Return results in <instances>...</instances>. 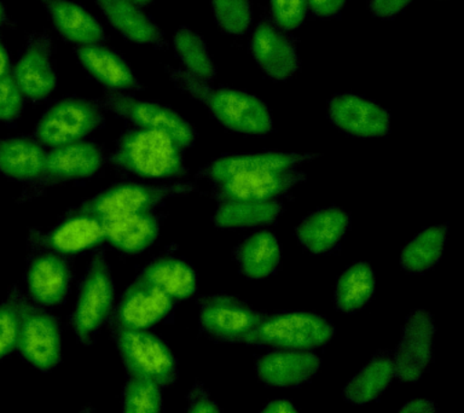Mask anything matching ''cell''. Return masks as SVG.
I'll return each mask as SVG.
<instances>
[{"mask_svg":"<svg viewBox=\"0 0 464 413\" xmlns=\"http://www.w3.org/2000/svg\"><path fill=\"white\" fill-rule=\"evenodd\" d=\"M181 149L166 133L138 129L123 134L111 161L136 176L165 179L184 173Z\"/></svg>","mask_w":464,"mask_h":413,"instance_id":"6da1fadb","label":"cell"},{"mask_svg":"<svg viewBox=\"0 0 464 413\" xmlns=\"http://www.w3.org/2000/svg\"><path fill=\"white\" fill-rule=\"evenodd\" d=\"M170 75L188 92L205 101L213 115L228 130L246 134L270 132V112L263 101L252 94L230 89L210 90L188 72L170 71Z\"/></svg>","mask_w":464,"mask_h":413,"instance_id":"7a4b0ae2","label":"cell"},{"mask_svg":"<svg viewBox=\"0 0 464 413\" xmlns=\"http://www.w3.org/2000/svg\"><path fill=\"white\" fill-rule=\"evenodd\" d=\"M333 333V326L319 315L293 312L264 318L245 342L267 344L288 351H307L328 342Z\"/></svg>","mask_w":464,"mask_h":413,"instance_id":"3957f363","label":"cell"},{"mask_svg":"<svg viewBox=\"0 0 464 413\" xmlns=\"http://www.w3.org/2000/svg\"><path fill=\"white\" fill-rule=\"evenodd\" d=\"M118 346L126 368L133 377L167 386L177 377L172 351L147 330H118Z\"/></svg>","mask_w":464,"mask_h":413,"instance_id":"277c9868","label":"cell"},{"mask_svg":"<svg viewBox=\"0 0 464 413\" xmlns=\"http://www.w3.org/2000/svg\"><path fill=\"white\" fill-rule=\"evenodd\" d=\"M102 121L103 115L96 104L69 98L58 101L43 115L35 134L40 143L56 148L83 140L100 127Z\"/></svg>","mask_w":464,"mask_h":413,"instance_id":"5b68a950","label":"cell"},{"mask_svg":"<svg viewBox=\"0 0 464 413\" xmlns=\"http://www.w3.org/2000/svg\"><path fill=\"white\" fill-rule=\"evenodd\" d=\"M20 332L17 350L22 357L42 371H49L61 360V330L56 319L27 301L17 300Z\"/></svg>","mask_w":464,"mask_h":413,"instance_id":"8992f818","label":"cell"},{"mask_svg":"<svg viewBox=\"0 0 464 413\" xmlns=\"http://www.w3.org/2000/svg\"><path fill=\"white\" fill-rule=\"evenodd\" d=\"M112 303L114 284L111 268L103 256L94 257L83 279L72 314V326L80 340H89L103 324L111 313Z\"/></svg>","mask_w":464,"mask_h":413,"instance_id":"52a82bcc","label":"cell"},{"mask_svg":"<svg viewBox=\"0 0 464 413\" xmlns=\"http://www.w3.org/2000/svg\"><path fill=\"white\" fill-rule=\"evenodd\" d=\"M185 190L187 187L184 185L162 187L134 183L119 184L83 203L80 210L108 220L129 214L150 212L166 197Z\"/></svg>","mask_w":464,"mask_h":413,"instance_id":"ba28073f","label":"cell"},{"mask_svg":"<svg viewBox=\"0 0 464 413\" xmlns=\"http://www.w3.org/2000/svg\"><path fill=\"white\" fill-rule=\"evenodd\" d=\"M105 104L116 114L133 122L138 129L166 133L181 148L194 143V130L172 109L116 93L107 94Z\"/></svg>","mask_w":464,"mask_h":413,"instance_id":"9c48e42d","label":"cell"},{"mask_svg":"<svg viewBox=\"0 0 464 413\" xmlns=\"http://www.w3.org/2000/svg\"><path fill=\"white\" fill-rule=\"evenodd\" d=\"M304 178L295 168L239 173L218 183L217 196L221 202L274 201Z\"/></svg>","mask_w":464,"mask_h":413,"instance_id":"30bf717a","label":"cell"},{"mask_svg":"<svg viewBox=\"0 0 464 413\" xmlns=\"http://www.w3.org/2000/svg\"><path fill=\"white\" fill-rule=\"evenodd\" d=\"M433 335V319L428 312L420 310L410 314L393 360L399 379L411 382L423 375L430 361Z\"/></svg>","mask_w":464,"mask_h":413,"instance_id":"8fae6325","label":"cell"},{"mask_svg":"<svg viewBox=\"0 0 464 413\" xmlns=\"http://www.w3.org/2000/svg\"><path fill=\"white\" fill-rule=\"evenodd\" d=\"M263 319V315L227 295L208 297L199 311L202 328L218 339L228 341H246Z\"/></svg>","mask_w":464,"mask_h":413,"instance_id":"7c38bea8","label":"cell"},{"mask_svg":"<svg viewBox=\"0 0 464 413\" xmlns=\"http://www.w3.org/2000/svg\"><path fill=\"white\" fill-rule=\"evenodd\" d=\"M173 300L138 278L123 293L116 312L118 330H147L169 315Z\"/></svg>","mask_w":464,"mask_h":413,"instance_id":"4fadbf2b","label":"cell"},{"mask_svg":"<svg viewBox=\"0 0 464 413\" xmlns=\"http://www.w3.org/2000/svg\"><path fill=\"white\" fill-rule=\"evenodd\" d=\"M330 119L344 132L357 137H381L390 130V115L386 110L353 94L333 98Z\"/></svg>","mask_w":464,"mask_h":413,"instance_id":"5bb4252c","label":"cell"},{"mask_svg":"<svg viewBox=\"0 0 464 413\" xmlns=\"http://www.w3.org/2000/svg\"><path fill=\"white\" fill-rule=\"evenodd\" d=\"M51 43L45 33L33 35L27 51L18 61L14 79L24 96L31 100H43L53 92L56 76L50 63Z\"/></svg>","mask_w":464,"mask_h":413,"instance_id":"9a60e30c","label":"cell"},{"mask_svg":"<svg viewBox=\"0 0 464 413\" xmlns=\"http://www.w3.org/2000/svg\"><path fill=\"white\" fill-rule=\"evenodd\" d=\"M252 51L260 67L276 80L288 79L299 65L293 43L268 22H261L254 32Z\"/></svg>","mask_w":464,"mask_h":413,"instance_id":"2e32d148","label":"cell"},{"mask_svg":"<svg viewBox=\"0 0 464 413\" xmlns=\"http://www.w3.org/2000/svg\"><path fill=\"white\" fill-rule=\"evenodd\" d=\"M105 241V221L78 210L47 235L46 245L58 254L85 252Z\"/></svg>","mask_w":464,"mask_h":413,"instance_id":"e0dca14e","label":"cell"},{"mask_svg":"<svg viewBox=\"0 0 464 413\" xmlns=\"http://www.w3.org/2000/svg\"><path fill=\"white\" fill-rule=\"evenodd\" d=\"M321 365L317 355L304 351H283L265 355L257 361V373L265 383L295 387L306 382Z\"/></svg>","mask_w":464,"mask_h":413,"instance_id":"ac0fdd59","label":"cell"},{"mask_svg":"<svg viewBox=\"0 0 464 413\" xmlns=\"http://www.w3.org/2000/svg\"><path fill=\"white\" fill-rule=\"evenodd\" d=\"M103 154L96 144L79 140L51 148L46 158V176L54 179H82L97 173Z\"/></svg>","mask_w":464,"mask_h":413,"instance_id":"d6986e66","label":"cell"},{"mask_svg":"<svg viewBox=\"0 0 464 413\" xmlns=\"http://www.w3.org/2000/svg\"><path fill=\"white\" fill-rule=\"evenodd\" d=\"M71 272L57 254L36 256L29 266L27 284L33 299L44 306L61 303L67 295Z\"/></svg>","mask_w":464,"mask_h":413,"instance_id":"ffe728a7","label":"cell"},{"mask_svg":"<svg viewBox=\"0 0 464 413\" xmlns=\"http://www.w3.org/2000/svg\"><path fill=\"white\" fill-rule=\"evenodd\" d=\"M105 221V241L125 254H140L159 235V221L151 212L129 214Z\"/></svg>","mask_w":464,"mask_h":413,"instance_id":"44dd1931","label":"cell"},{"mask_svg":"<svg viewBox=\"0 0 464 413\" xmlns=\"http://www.w3.org/2000/svg\"><path fill=\"white\" fill-rule=\"evenodd\" d=\"M47 152L39 141L28 138L0 140V172L21 181L46 176Z\"/></svg>","mask_w":464,"mask_h":413,"instance_id":"7402d4cb","label":"cell"},{"mask_svg":"<svg viewBox=\"0 0 464 413\" xmlns=\"http://www.w3.org/2000/svg\"><path fill=\"white\" fill-rule=\"evenodd\" d=\"M311 158L314 156L288 154V152L227 156L214 161L207 168L206 174L218 184L239 173L293 169Z\"/></svg>","mask_w":464,"mask_h":413,"instance_id":"603a6c76","label":"cell"},{"mask_svg":"<svg viewBox=\"0 0 464 413\" xmlns=\"http://www.w3.org/2000/svg\"><path fill=\"white\" fill-rule=\"evenodd\" d=\"M78 56L86 71L108 89H137L138 82L129 65L112 51L103 46L86 45L78 50Z\"/></svg>","mask_w":464,"mask_h":413,"instance_id":"cb8c5ba5","label":"cell"},{"mask_svg":"<svg viewBox=\"0 0 464 413\" xmlns=\"http://www.w3.org/2000/svg\"><path fill=\"white\" fill-rule=\"evenodd\" d=\"M174 300H185L196 292L195 271L184 261L161 257L149 264L140 277Z\"/></svg>","mask_w":464,"mask_h":413,"instance_id":"d4e9b609","label":"cell"},{"mask_svg":"<svg viewBox=\"0 0 464 413\" xmlns=\"http://www.w3.org/2000/svg\"><path fill=\"white\" fill-rule=\"evenodd\" d=\"M348 216L343 210L330 208L312 214L297 228V238L315 254L330 252L343 237Z\"/></svg>","mask_w":464,"mask_h":413,"instance_id":"484cf974","label":"cell"},{"mask_svg":"<svg viewBox=\"0 0 464 413\" xmlns=\"http://www.w3.org/2000/svg\"><path fill=\"white\" fill-rule=\"evenodd\" d=\"M50 11L54 25L64 38L72 42L100 43L104 38L101 24L87 11L68 0H42Z\"/></svg>","mask_w":464,"mask_h":413,"instance_id":"4316f807","label":"cell"},{"mask_svg":"<svg viewBox=\"0 0 464 413\" xmlns=\"http://www.w3.org/2000/svg\"><path fill=\"white\" fill-rule=\"evenodd\" d=\"M102 11L118 31L140 43L161 45L162 35L147 14L127 0H97Z\"/></svg>","mask_w":464,"mask_h":413,"instance_id":"83f0119b","label":"cell"},{"mask_svg":"<svg viewBox=\"0 0 464 413\" xmlns=\"http://www.w3.org/2000/svg\"><path fill=\"white\" fill-rule=\"evenodd\" d=\"M237 260L246 277H267L274 274L281 260V248L277 238L271 232H257L239 245Z\"/></svg>","mask_w":464,"mask_h":413,"instance_id":"f1b7e54d","label":"cell"},{"mask_svg":"<svg viewBox=\"0 0 464 413\" xmlns=\"http://www.w3.org/2000/svg\"><path fill=\"white\" fill-rule=\"evenodd\" d=\"M282 212L281 203L274 201L223 202L214 216V223L223 228L257 226L274 223Z\"/></svg>","mask_w":464,"mask_h":413,"instance_id":"f546056e","label":"cell"},{"mask_svg":"<svg viewBox=\"0 0 464 413\" xmlns=\"http://www.w3.org/2000/svg\"><path fill=\"white\" fill-rule=\"evenodd\" d=\"M395 375L393 360L376 357L347 384L344 398L353 404H366L379 397Z\"/></svg>","mask_w":464,"mask_h":413,"instance_id":"4dcf8cb0","label":"cell"},{"mask_svg":"<svg viewBox=\"0 0 464 413\" xmlns=\"http://www.w3.org/2000/svg\"><path fill=\"white\" fill-rule=\"evenodd\" d=\"M375 277L368 264H355L337 282L335 301L339 310L354 312L372 299Z\"/></svg>","mask_w":464,"mask_h":413,"instance_id":"1f68e13d","label":"cell"},{"mask_svg":"<svg viewBox=\"0 0 464 413\" xmlns=\"http://www.w3.org/2000/svg\"><path fill=\"white\" fill-rule=\"evenodd\" d=\"M448 230L444 226H433L420 232L406 245L401 254V266L410 272L430 270L440 259Z\"/></svg>","mask_w":464,"mask_h":413,"instance_id":"d6a6232c","label":"cell"},{"mask_svg":"<svg viewBox=\"0 0 464 413\" xmlns=\"http://www.w3.org/2000/svg\"><path fill=\"white\" fill-rule=\"evenodd\" d=\"M174 46L183 63L187 65L188 74L198 80H210L216 74L212 61L207 53L205 43L190 29L183 28L174 38Z\"/></svg>","mask_w":464,"mask_h":413,"instance_id":"836d02e7","label":"cell"},{"mask_svg":"<svg viewBox=\"0 0 464 413\" xmlns=\"http://www.w3.org/2000/svg\"><path fill=\"white\" fill-rule=\"evenodd\" d=\"M161 391L151 380L133 377L127 383L123 397V413H160Z\"/></svg>","mask_w":464,"mask_h":413,"instance_id":"e575fe53","label":"cell"},{"mask_svg":"<svg viewBox=\"0 0 464 413\" xmlns=\"http://www.w3.org/2000/svg\"><path fill=\"white\" fill-rule=\"evenodd\" d=\"M214 13L221 28L231 34H243L252 22L249 0H212Z\"/></svg>","mask_w":464,"mask_h":413,"instance_id":"d590c367","label":"cell"},{"mask_svg":"<svg viewBox=\"0 0 464 413\" xmlns=\"http://www.w3.org/2000/svg\"><path fill=\"white\" fill-rule=\"evenodd\" d=\"M20 332V311L17 300L0 306V358L11 353L17 348Z\"/></svg>","mask_w":464,"mask_h":413,"instance_id":"8d00e7d4","label":"cell"},{"mask_svg":"<svg viewBox=\"0 0 464 413\" xmlns=\"http://www.w3.org/2000/svg\"><path fill=\"white\" fill-rule=\"evenodd\" d=\"M24 108V93L21 92L14 76L9 74L0 79V121L11 122L17 119Z\"/></svg>","mask_w":464,"mask_h":413,"instance_id":"74e56055","label":"cell"},{"mask_svg":"<svg viewBox=\"0 0 464 413\" xmlns=\"http://www.w3.org/2000/svg\"><path fill=\"white\" fill-rule=\"evenodd\" d=\"M276 24L292 31L299 27L306 16V0H270Z\"/></svg>","mask_w":464,"mask_h":413,"instance_id":"f35d334b","label":"cell"},{"mask_svg":"<svg viewBox=\"0 0 464 413\" xmlns=\"http://www.w3.org/2000/svg\"><path fill=\"white\" fill-rule=\"evenodd\" d=\"M412 0H370V9L376 16L390 18L401 13Z\"/></svg>","mask_w":464,"mask_h":413,"instance_id":"ab89813d","label":"cell"},{"mask_svg":"<svg viewBox=\"0 0 464 413\" xmlns=\"http://www.w3.org/2000/svg\"><path fill=\"white\" fill-rule=\"evenodd\" d=\"M344 2L346 0H306V5L317 16L330 17L340 13Z\"/></svg>","mask_w":464,"mask_h":413,"instance_id":"60d3db41","label":"cell"},{"mask_svg":"<svg viewBox=\"0 0 464 413\" xmlns=\"http://www.w3.org/2000/svg\"><path fill=\"white\" fill-rule=\"evenodd\" d=\"M398 413H435V408L433 402L417 399L406 404Z\"/></svg>","mask_w":464,"mask_h":413,"instance_id":"b9f144b4","label":"cell"},{"mask_svg":"<svg viewBox=\"0 0 464 413\" xmlns=\"http://www.w3.org/2000/svg\"><path fill=\"white\" fill-rule=\"evenodd\" d=\"M188 413H220L218 406L207 398H199L192 402Z\"/></svg>","mask_w":464,"mask_h":413,"instance_id":"7bdbcfd3","label":"cell"},{"mask_svg":"<svg viewBox=\"0 0 464 413\" xmlns=\"http://www.w3.org/2000/svg\"><path fill=\"white\" fill-rule=\"evenodd\" d=\"M261 413H299L289 401L276 400L266 406Z\"/></svg>","mask_w":464,"mask_h":413,"instance_id":"ee69618b","label":"cell"},{"mask_svg":"<svg viewBox=\"0 0 464 413\" xmlns=\"http://www.w3.org/2000/svg\"><path fill=\"white\" fill-rule=\"evenodd\" d=\"M10 74V62L9 56H7V53L5 47H4L2 42H0V79H3L4 76Z\"/></svg>","mask_w":464,"mask_h":413,"instance_id":"f6af8a7d","label":"cell"},{"mask_svg":"<svg viewBox=\"0 0 464 413\" xmlns=\"http://www.w3.org/2000/svg\"><path fill=\"white\" fill-rule=\"evenodd\" d=\"M5 24H6L5 10H4L2 3H0V27H3V25Z\"/></svg>","mask_w":464,"mask_h":413,"instance_id":"bcb514c9","label":"cell"},{"mask_svg":"<svg viewBox=\"0 0 464 413\" xmlns=\"http://www.w3.org/2000/svg\"><path fill=\"white\" fill-rule=\"evenodd\" d=\"M127 2L134 4V5H147L151 0H127Z\"/></svg>","mask_w":464,"mask_h":413,"instance_id":"7dc6e473","label":"cell"},{"mask_svg":"<svg viewBox=\"0 0 464 413\" xmlns=\"http://www.w3.org/2000/svg\"><path fill=\"white\" fill-rule=\"evenodd\" d=\"M82 413H90V412H89V409H86V411H83Z\"/></svg>","mask_w":464,"mask_h":413,"instance_id":"c3c4849f","label":"cell"}]
</instances>
